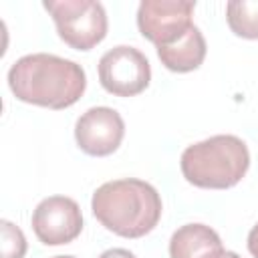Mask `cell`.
Masks as SVG:
<instances>
[{"label":"cell","instance_id":"obj_1","mask_svg":"<svg viewBox=\"0 0 258 258\" xmlns=\"http://www.w3.org/2000/svg\"><path fill=\"white\" fill-rule=\"evenodd\" d=\"M8 87L22 103L67 109L83 97L87 75L75 60L48 52H34L18 58L10 67Z\"/></svg>","mask_w":258,"mask_h":258},{"label":"cell","instance_id":"obj_2","mask_svg":"<svg viewBox=\"0 0 258 258\" xmlns=\"http://www.w3.org/2000/svg\"><path fill=\"white\" fill-rule=\"evenodd\" d=\"M91 210L109 232L123 238H141L157 226L161 198L143 179H113L95 189Z\"/></svg>","mask_w":258,"mask_h":258},{"label":"cell","instance_id":"obj_3","mask_svg":"<svg viewBox=\"0 0 258 258\" xmlns=\"http://www.w3.org/2000/svg\"><path fill=\"white\" fill-rule=\"evenodd\" d=\"M183 177L204 189L234 187L250 167V151L236 135H214L183 149Z\"/></svg>","mask_w":258,"mask_h":258},{"label":"cell","instance_id":"obj_4","mask_svg":"<svg viewBox=\"0 0 258 258\" xmlns=\"http://www.w3.org/2000/svg\"><path fill=\"white\" fill-rule=\"evenodd\" d=\"M58 36L77 50H91L107 36V12L95 0H44Z\"/></svg>","mask_w":258,"mask_h":258},{"label":"cell","instance_id":"obj_5","mask_svg":"<svg viewBox=\"0 0 258 258\" xmlns=\"http://www.w3.org/2000/svg\"><path fill=\"white\" fill-rule=\"evenodd\" d=\"M99 81L101 87L111 95L133 97L147 89L151 81V67L141 50L119 44L101 56Z\"/></svg>","mask_w":258,"mask_h":258},{"label":"cell","instance_id":"obj_6","mask_svg":"<svg viewBox=\"0 0 258 258\" xmlns=\"http://www.w3.org/2000/svg\"><path fill=\"white\" fill-rule=\"evenodd\" d=\"M194 0H143L137 8L139 32L157 46L179 40L191 26Z\"/></svg>","mask_w":258,"mask_h":258},{"label":"cell","instance_id":"obj_7","mask_svg":"<svg viewBox=\"0 0 258 258\" xmlns=\"http://www.w3.org/2000/svg\"><path fill=\"white\" fill-rule=\"evenodd\" d=\"M30 224L42 244L60 246L73 242L83 232V214L73 198L50 196L34 208Z\"/></svg>","mask_w":258,"mask_h":258},{"label":"cell","instance_id":"obj_8","mask_svg":"<svg viewBox=\"0 0 258 258\" xmlns=\"http://www.w3.org/2000/svg\"><path fill=\"white\" fill-rule=\"evenodd\" d=\"M123 135V117L111 107H91L75 123L77 145L93 157H105L117 151Z\"/></svg>","mask_w":258,"mask_h":258},{"label":"cell","instance_id":"obj_9","mask_svg":"<svg viewBox=\"0 0 258 258\" xmlns=\"http://www.w3.org/2000/svg\"><path fill=\"white\" fill-rule=\"evenodd\" d=\"M224 252L218 232L206 224H185L169 240L171 258H220Z\"/></svg>","mask_w":258,"mask_h":258},{"label":"cell","instance_id":"obj_10","mask_svg":"<svg viewBox=\"0 0 258 258\" xmlns=\"http://www.w3.org/2000/svg\"><path fill=\"white\" fill-rule=\"evenodd\" d=\"M206 50H208L206 38H204L202 30L194 24L173 44L157 46V56H159L161 64L167 71H173V73H189V71H196L204 62Z\"/></svg>","mask_w":258,"mask_h":258},{"label":"cell","instance_id":"obj_11","mask_svg":"<svg viewBox=\"0 0 258 258\" xmlns=\"http://www.w3.org/2000/svg\"><path fill=\"white\" fill-rule=\"evenodd\" d=\"M226 20L234 34L258 40V0H230L226 4Z\"/></svg>","mask_w":258,"mask_h":258},{"label":"cell","instance_id":"obj_12","mask_svg":"<svg viewBox=\"0 0 258 258\" xmlns=\"http://www.w3.org/2000/svg\"><path fill=\"white\" fill-rule=\"evenodd\" d=\"M0 230H2V258H24L26 238L22 230L8 220L0 222Z\"/></svg>","mask_w":258,"mask_h":258},{"label":"cell","instance_id":"obj_13","mask_svg":"<svg viewBox=\"0 0 258 258\" xmlns=\"http://www.w3.org/2000/svg\"><path fill=\"white\" fill-rule=\"evenodd\" d=\"M97 258H135V254L125 248H111V250H105L103 254H99Z\"/></svg>","mask_w":258,"mask_h":258},{"label":"cell","instance_id":"obj_14","mask_svg":"<svg viewBox=\"0 0 258 258\" xmlns=\"http://www.w3.org/2000/svg\"><path fill=\"white\" fill-rule=\"evenodd\" d=\"M248 252L254 256V258H258V224L250 230V234H248Z\"/></svg>","mask_w":258,"mask_h":258},{"label":"cell","instance_id":"obj_15","mask_svg":"<svg viewBox=\"0 0 258 258\" xmlns=\"http://www.w3.org/2000/svg\"><path fill=\"white\" fill-rule=\"evenodd\" d=\"M220 258H240V256H238L236 252H230V250H226V252H224Z\"/></svg>","mask_w":258,"mask_h":258},{"label":"cell","instance_id":"obj_16","mask_svg":"<svg viewBox=\"0 0 258 258\" xmlns=\"http://www.w3.org/2000/svg\"><path fill=\"white\" fill-rule=\"evenodd\" d=\"M52 258H75V256H52Z\"/></svg>","mask_w":258,"mask_h":258}]
</instances>
